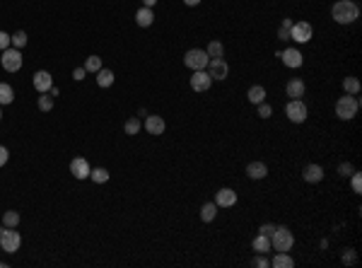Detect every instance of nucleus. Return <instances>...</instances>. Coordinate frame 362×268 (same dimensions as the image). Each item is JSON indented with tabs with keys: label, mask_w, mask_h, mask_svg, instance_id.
<instances>
[{
	"label": "nucleus",
	"mask_w": 362,
	"mask_h": 268,
	"mask_svg": "<svg viewBox=\"0 0 362 268\" xmlns=\"http://www.w3.org/2000/svg\"><path fill=\"white\" fill-rule=\"evenodd\" d=\"M331 17H333L336 24H353L355 19L360 17V7L353 0H338L331 7Z\"/></svg>",
	"instance_id": "obj_1"
},
{
	"label": "nucleus",
	"mask_w": 362,
	"mask_h": 268,
	"mask_svg": "<svg viewBox=\"0 0 362 268\" xmlns=\"http://www.w3.org/2000/svg\"><path fill=\"white\" fill-rule=\"evenodd\" d=\"M358 109H360V99L355 94H345V97H338V102H336V116L341 121H350V119H355Z\"/></svg>",
	"instance_id": "obj_2"
},
{
	"label": "nucleus",
	"mask_w": 362,
	"mask_h": 268,
	"mask_svg": "<svg viewBox=\"0 0 362 268\" xmlns=\"http://www.w3.org/2000/svg\"><path fill=\"white\" fill-rule=\"evenodd\" d=\"M295 244V234L290 232V227H275L271 234V247L275 251H290Z\"/></svg>",
	"instance_id": "obj_3"
},
{
	"label": "nucleus",
	"mask_w": 362,
	"mask_h": 268,
	"mask_svg": "<svg viewBox=\"0 0 362 268\" xmlns=\"http://www.w3.org/2000/svg\"><path fill=\"white\" fill-rule=\"evenodd\" d=\"M285 116H288L292 124H304L309 116V109L302 99H290L285 104Z\"/></svg>",
	"instance_id": "obj_4"
},
{
	"label": "nucleus",
	"mask_w": 362,
	"mask_h": 268,
	"mask_svg": "<svg viewBox=\"0 0 362 268\" xmlns=\"http://www.w3.org/2000/svg\"><path fill=\"white\" fill-rule=\"evenodd\" d=\"M183 63L191 70H205L208 63H210V56L205 54L203 49H191V51H186V56H183Z\"/></svg>",
	"instance_id": "obj_5"
},
{
	"label": "nucleus",
	"mask_w": 362,
	"mask_h": 268,
	"mask_svg": "<svg viewBox=\"0 0 362 268\" xmlns=\"http://www.w3.org/2000/svg\"><path fill=\"white\" fill-rule=\"evenodd\" d=\"M0 247H2V251H7V254L19 251V247H22V234L15 232V227H5L0 232Z\"/></svg>",
	"instance_id": "obj_6"
},
{
	"label": "nucleus",
	"mask_w": 362,
	"mask_h": 268,
	"mask_svg": "<svg viewBox=\"0 0 362 268\" xmlns=\"http://www.w3.org/2000/svg\"><path fill=\"white\" fill-rule=\"evenodd\" d=\"M314 36V27L309 22H292V29H290V39L297 41V44H309Z\"/></svg>",
	"instance_id": "obj_7"
},
{
	"label": "nucleus",
	"mask_w": 362,
	"mask_h": 268,
	"mask_svg": "<svg viewBox=\"0 0 362 268\" xmlns=\"http://www.w3.org/2000/svg\"><path fill=\"white\" fill-rule=\"evenodd\" d=\"M0 61H2V68H5L7 72H17L19 68H22V63H24V58H22V51H19V49H15V46H12V49H5Z\"/></svg>",
	"instance_id": "obj_8"
},
{
	"label": "nucleus",
	"mask_w": 362,
	"mask_h": 268,
	"mask_svg": "<svg viewBox=\"0 0 362 268\" xmlns=\"http://www.w3.org/2000/svg\"><path fill=\"white\" fill-rule=\"evenodd\" d=\"M208 75L213 77V80H225L227 75H230V63L225 61V58H210V63H208Z\"/></svg>",
	"instance_id": "obj_9"
},
{
	"label": "nucleus",
	"mask_w": 362,
	"mask_h": 268,
	"mask_svg": "<svg viewBox=\"0 0 362 268\" xmlns=\"http://www.w3.org/2000/svg\"><path fill=\"white\" fill-rule=\"evenodd\" d=\"M213 85V77L208 75V70H193V77H191V89L193 92H208Z\"/></svg>",
	"instance_id": "obj_10"
},
{
	"label": "nucleus",
	"mask_w": 362,
	"mask_h": 268,
	"mask_svg": "<svg viewBox=\"0 0 362 268\" xmlns=\"http://www.w3.org/2000/svg\"><path fill=\"white\" fill-rule=\"evenodd\" d=\"M32 82H34V89L39 94H44V92H49V89L54 87V77H51L49 70H36L34 77H32Z\"/></svg>",
	"instance_id": "obj_11"
},
{
	"label": "nucleus",
	"mask_w": 362,
	"mask_h": 268,
	"mask_svg": "<svg viewBox=\"0 0 362 268\" xmlns=\"http://www.w3.org/2000/svg\"><path fill=\"white\" fill-rule=\"evenodd\" d=\"M237 203V194H235V189H220L215 194V205L217 208H232Z\"/></svg>",
	"instance_id": "obj_12"
},
{
	"label": "nucleus",
	"mask_w": 362,
	"mask_h": 268,
	"mask_svg": "<svg viewBox=\"0 0 362 268\" xmlns=\"http://www.w3.org/2000/svg\"><path fill=\"white\" fill-rule=\"evenodd\" d=\"M90 172H92V167H90V162L85 160V157H75V160L70 162V174L75 179H87L90 177Z\"/></svg>",
	"instance_id": "obj_13"
},
{
	"label": "nucleus",
	"mask_w": 362,
	"mask_h": 268,
	"mask_svg": "<svg viewBox=\"0 0 362 268\" xmlns=\"http://www.w3.org/2000/svg\"><path fill=\"white\" fill-rule=\"evenodd\" d=\"M167 124H164L162 116H157V114H152V116H145V131L150 133V135H162Z\"/></svg>",
	"instance_id": "obj_14"
},
{
	"label": "nucleus",
	"mask_w": 362,
	"mask_h": 268,
	"mask_svg": "<svg viewBox=\"0 0 362 268\" xmlns=\"http://www.w3.org/2000/svg\"><path fill=\"white\" fill-rule=\"evenodd\" d=\"M304 92H307V85H304V80H300V77L290 80L288 85H285V94H288L290 99H302Z\"/></svg>",
	"instance_id": "obj_15"
},
{
	"label": "nucleus",
	"mask_w": 362,
	"mask_h": 268,
	"mask_svg": "<svg viewBox=\"0 0 362 268\" xmlns=\"http://www.w3.org/2000/svg\"><path fill=\"white\" fill-rule=\"evenodd\" d=\"M302 179H304L307 184H319V181L324 179V167H321V164H307V167L302 169Z\"/></svg>",
	"instance_id": "obj_16"
},
{
	"label": "nucleus",
	"mask_w": 362,
	"mask_h": 268,
	"mask_svg": "<svg viewBox=\"0 0 362 268\" xmlns=\"http://www.w3.org/2000/svg\"><path fill=\"white\" fill-rule=\"evenodd\" d=\"M280 58H283V63H285L288 68H300V66H302V51H300V49H285V51L280 54Z\"/></svg>",
	"instance_id": "obj_17"
},
{
	"label": "nucleus",
	"mask_w": 362,
	"mask_h": 268,
	"mask_svg": "<svg viewBox=\"0 0 362 268\" xmlns=\"http://www.w3.org/2000/svg\"><path fill=\"white\" fill-rule=\"evenodd\" d=\"M246 174H249V179H266L268 177V167H266V162H249L246 164Z\"/></svg>",
	"instance_id": "obj_18"
},
{
	"label": "nucleus",
	"mask_w": 362,
	"mask_h": 268,
	"mask_svg": "<svg viewBox=\"0 0 362 268\" xmlns=\"http://www.w3.org/2000/svg\"><path fill=\"white\" fill-rule=\"evenodd\" d=\"M271 266L273 268H292L295 261H292V256H290L288 251H278V254L271 259Z\"/></svg>",
	"instance_id": "obj_19"
},
{
	"label": "nucleus",
	"mask_w": 362,
	"mask_h": 268,
	"mask_svg": "<svg viewBox=\"0 0 362 268\" xmlns=\"http://www.w3.org/2000/svg\"><path fill=\"white\" fill-rule=\"evenodd\" d=\"M251 247L256 254H268L271 251V237H266V234H256L251 242Z\"/></svg>",
	"instance_id": "obj_20"
},
{
	"label": "nucleus",
	"mask_w": 362,
	"mask_h": 268,
	"mask_svg": "<svg viewBox=\"0 0 362 268\" xmlns=\"http://www.w3.org/2000/svg\"><path fill=\"white\" fill-rule=\"evenodd\" d=\"M135 22H138V27H150V24L155 22L152 10H150V7H140V10L135 12Z\"/></svg>",
	"instance_id": "obj_21"
},
{
	"label": "nucleus",
	"mask_w": 362,
	"mask_h": 268,
	"mask_svg": "<svg viewBox=\"0 0 362 268\" xmlns=\"http://www.w3.org/2000/svg\"><path fill=\"white\" fill-rule=\"evenodd\" d=\"M12 102H15V89L10 87L7 82H0V107L12 104Z\"/></svg>",
	"instance_id": "obj_22"
},
{
	"label": "nucleus",
	"mask_w": 362,
	"mask_h": 268,
	"mask_svg": "<svg viewBox=\"0 0 362 268\" xmlns=\"http://www.w3.org/2000/svg\"><path fill=\"white\" fill-rule=\"evenodd\" d=\"M249 102L251 104H261V102H266V89L261 87V85H253V87H249Z\"/></svg>",
	"instance_id": "obj_23"
},
{
	"label": "nucleus",
	"mask_w": 362,
	"mask_h": 268,
	"mask_svg": "<svg viewBox=\"0 0 362 268\" xmlns=\"http://www.w3.org/2000/svg\"><path fill=\"white\" fill-rule=\"evenodd\" d=\"M97 85H99L102 89L111 87V85H114V72L107 70V68H102V70L97 72Z\"/></svg>",
	"instance_id": "obj_24"
},
{
	"label": "nucleus",
	"mask_w": 362,
	"mask_h": 268,
	"mask_svg": "<svg viewBox=\"0 0 362 268\" xmlns=\"http://www.w3.org/2000/svg\"><path fill=\"white\" fill-rule=\"evenodd\" d=\"M205 54L210 56V58H222V56H225V44H222V41H217V39H213V41L208 44Z\"/></svg>",
	"instance_id": "obj_25"
},
{
	"label": "nucleus",
	"mask_w": 362,
	"mask_h": 268,
	"mask_svg": "<svg viewBox=\"0 0 362 268\" xmlns=\"http://www.w3.org/2000/svg\"><path fill=\"white\" fill-rule=\"evenodd\" d=\"M215 215H217V205H215V203H205V205L200 208V220H203V222H213V220H215Z\"/></svg>",
	"instance_id": "obj_26"
},
{
	"label": "nucleus",
	"mask_w": 362,
	"mask_h": 268,
	"mask_svg": "<svg viewBox=\"0 0 362 268\" xmlns=\"http://www.w3.org/2000/svg\"><path fill=\"white\" fill-rule=\"evenodd\" d=\"M90 179L94 181V184H107V181H109V169H104V167H97V169H92V172H90Z\"/></svg>",
	"instance_id": "obj_27"
},
{
	"label": "nucleus",
	"mask_w": 362,
	"mask_h": 268,
	"mask_svg": "<svg viewBox=\"0 0 362 268\" xmlns=\"http://www.w3.org/2000/svg\"><path fill=\"white\" fill-rule=\"evenodd\" d=\"M343 89H345V94H358L360 92V80L358 77H345L343 80Z\"/></svg>",
	"instance_id": "obj_28"
},
{
	"label": "nucleus",
	"mask_w": 362,
	"mask_h": 268,
	"mask_svg": "<svg viewBox=\"0 0 362 268\" xmlns=\"http://www.w3.org/2000/svg\"><path fill=\"white\" fill-rule=\"evenodd\" d=\"M85 70L87 72H99L102 70V58H99V56H87V61H85Z\"/></svg>",
	"instance_id": "obj_29"
},
{
	"label": "nucleus",
	"mask_w": 362,
	"mask_h": 268,
	"mask_svg": "<svg viewBox=\"0 0 362 268\" xmlns=\"http://www.w3.org/2000/svg\"><path fill=\"white\" fill-rule=\"evenodd\" d=\"M2 225H5V227H17L19 225V213L17 210H7V213L2 215Z\"/></svg>",
	"instance_id": "obj_30"
},
{
	"label": "nucleus",
	"mask_w": 362,
	"mask_h": 268,
	"mask_svg": "<svg viewBox=\"0 0 362 268\" xmlns=\"http://www.w3.org/2000/svg\"><path fill=\"white\" fill-rule=\"evenodd\" d=\"M123 128H126V135H138V133H140V128H143V124L133 116V119H128V121H126Z\"/></svg>",
	"instance_id": "obj_31"
},
{
	"label": "nucleus",
	"mask_w": 362,
	"mask_h": 268,
	"mask_svg": "<svg viewBox=\"0 0 362 268\" xmlns=\"http://www.w3.org/2000/svg\"><path fill=\"white\" fill-rule=\"evenodd\" d=\"M39 109H41V111H51V109H54V97L46 94V92L39 94Z\"/></svg>",
	"instance_id": "obj_32"
},
{
	"label": "nucleus",
	"mask_w": 362,
	"mask_h": 268,
	"mask_svg": "<svg viewBox=\"0 0 362 268\" xmlns=\"http://www.w3.org/2000/svg\"><path fill=\"white\" fill-rule=\"evenodd\" d=\"M12 46L22 51V49L27 46V32H22V29H19V32H15V34H12Z\"/></svg>",
	"instance_id": "obj_33"
},
{
	"label": "nucleus",
	"mask_w": 362,
	"mask_h": 268,
	"mask_svg": "<svg viewBox=\"0 0 362 268\" xmlns=\"http://www.w3.org/2000/svg\"><path fill=\"white\" fill-rule=\"evenodd\" d=\"M350 186H353V191H355V194H360V191H362V177H360V172H353V174H350Z\"/></svg>",
	"instance_id": "obj_34"
},
{
	"label": "nucleus",
	"mask_w": 362,
	"mask_h": 268,
	"mask_svg": "<svg viewBox=\"0 0 362 268\" xmlns=\"http://www.w3.org/2000/svg\"><path fill=\"white\" fill-rule=\"evenodd\" d=\"M251 266H256V268H271V259H266V254H258V256L251 261Z\"/></svg>",
	"instance_id": "obj_35"
},
{
	"label": "nucleus",
	"mask_w": 362,
	"mask_h": 268,
	"mask_svg": "<svg viewBox=\"0 0 362 268\" xmlns=\"http://www.w3.org/2000/svg\"><path fill=\"white\" fill-rule=\"evenodd\" d=\"M256 107H258V116H261V119H271V116H273V107H271V104L261 102V104H256Z\"/></svg>",
	"instance_id": "obj_36"
},
{
	"label": "nucleus",
	"mask_w": 362,
	"mask_h": 268,
	"mask_svg": "<svg viewBox=\"0 0 362 268\" xmlns=\"http://www.w3.org/2000/svg\"><path fill=\"white\" fill-rule=\"evenodd\" d=\"M10 44H12V36L7 34V32H2V29H0V51L10 49Z\"/></svg>",
	"instance_id": "obj_37"
},
{
	"label": "nucleus",
	"mask_w": 362,
	"mask_h": 268,
	"mask_svg": "<svg viewBox=\"0 0 362 268\" xmlns=\"http://www.w3.org/2000/svg\"><path fill=\"white\" fill-rule=\"evenodd\" d=\"M355 261H358V254H355V249H345L343 251V264H350V266H353Z\"/></svg>",
	"instance_id": "obj_38"
},
{
	"label": "nucleus",
	"mask_w": 362,
	"mask_h": 268,
	"mask_svg": "<svg viewBox=\"0 0 362 268\" xmlns=\"http://www.w3.org/2000/svg\"><path fill=\"white\" fill-rule=\"evenodd\" d=\"M353 172H355V169H353V164H348V162H343V164L338 167V174H341V177H350Z\"/></svg>",
	"instance_id": "obj_39"
},
{
	"label": "nucleus",
	"mask_w": 362,
	"mask_h": 268,
	"mask_svg": "<svg viewBox=\"0 0 362 268\" xmlns=\"http://www.w3.org/2000/svg\"><path fill=\"white\" fill-rule=\"evenodd\" d=\"M7 160H10V150H7L5 145H0V167H5Z\"/></svg>",
	"instance_id": "obj_40"
},
{
	"label": "nucleus",
	"mask_w": 362,
	"mask_h": 268,
	"mask_svg": "<svg viewBox=\"0 0 362 268\" xmlns=\"http://www.w3.org/2000/svg\"><path fill=\"white\" fill-rule=\"evenodd\" d=\"M290 29H292V27H283V24H280V29H278V39H280V41H290Z\"/></svg>",
	"instance_id": "obj_41"
},
{
	"label": "nucleus",
	"mask_w": 362,
	"mask_h": 268,
	"mask_svg": "<svg viewBox=\"0 0 362 268\" xmlns=\"http://www.w3.org/2000/svg\"><path fill=\"white\" fill-rule=\"evenodd\" d=\"M85 75H87L85 66H80V68H75V70H72V77H75L77 82H80V80H85Z\"/></svg>",
	"instance_id": "obj_42"
},
{
	"label": "nucleus",
	"mask_w": 362,
	"mask_h": 268,
	"mask_svg": "<svg viewBox=\"0 0 362 268\" xmlns=\"http://www.w3.org/2000/svg\"><path fill=\"white\" fill-rule=\"evenodd\" d=\"M273 232H275V225H261V227H258V234H266V237H271Z\"/></svg>",
	"instance_id": "obj_43"
},
{
	"label": "nucleus",
	"mask_w": 362,
	"mask_h": 268,
	"mask_svg": "<svg viewBox=\"0 0 362 268\" xmlns=\"http://www.w3.org/2000/svg\"><path fill=\"white\" fill-rule=\"evenodd\" d=\"M155 5H157V0H143V7H150V10H152Z\"/></svg>",
	"instance_id": "obj_44"
},
{
	"label": "nucleus",
	"mask_w": 362,
	"mask_h": 268,
	"mask_svg": "<svg viewBox=\"0 0 362 268\" xmlns=\"http://www.w3.org/2000/svg\"><path fill=\"white\" fill-rule=\"evenodd\" d=\"M183 5H188V7H196V5H200V0H183Z\"/></svg>",
	"instance_id": "obj_45"
},
{
	"label": "nucleus",
	"mask_w": 362,
	"mask_h": 268,
	"mask_svg": "<svg viewBox=\"0 0 362 268\" xmlns=\"http://www.w3.org/2000/svg\"><path fill=\"white\" fill-rule=\"evenodd\" d=\"M0 119H2V109H0Z\"/></svg>",
	"instance_id": "obj_46"
},
{
	"label": "nucleus",
	"mask_w": 362,
	"mask_h": 268,
	"mask_svg": "<svg viewBox=\"0 0 362 268\" xmlns=\"http://www.w3.org/2000/svg\"><path fill=\"white\" fill-rule=\"evenodd\" d=\"M0 232H2V230H0Z\"/></svg>",
	"instance_id": "obj_47"
}]
</instances>
